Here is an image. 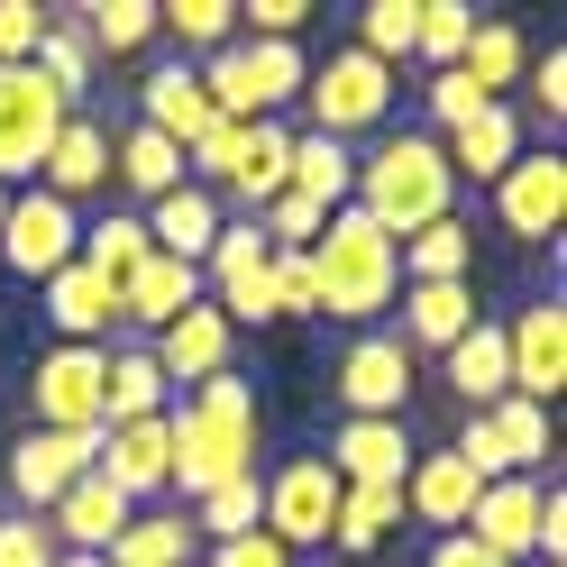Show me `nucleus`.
Masks as SVG:
<instances>
[{
  "instance_id": "obj_1",
  "label": "nucleus",
  "mask_w": 567,
  "mask_h": 567,
  "mask_svg": "<svg viewBox=\"0 0 567 567\" xmlns=\"http://www.w3.org/2000/svg\"><path fill=\"white\" fill-rule=\"evenodd\" d=\"M165 440H174V485H184V504L257 476V440H266L257 384H247L238 367H220L210 384H193L184 403H165Z\"/></svg>"
},
{
  "instance_id": "obj_2",
  "label": "nucleus",
  "mask_w": 567,
  "mask_h": 567,
  "mask_svg": "<svg viewBox=\"0 0 567 567\" xmlns=\"http://www.w3.org/2000/svg\"><path fill=\"white\" fill-rule=\"evenodd\" d=\"M348 210H367L394 247H403L412 229L449 220V210H457V174H449V156H440V137H431V128H384L375 147L358 156Z\"/></svg>"
},
{
  "instance_id": "obj_3",
  "label": "nucleus",
  "mask_w": 567,
  "mask_h": 567,
  "mask_svg": "<svg viewBox=\"0 0 567 567\" xmlns=\"http://www.w3.org/2000/svg\"><path fill=\"white\" fill-rule=\"evenodd\" d=\"M302 257H311V293H321V311L348 321V330H375L384 311H394V293H403V247L384 238L367 210H330L321 238H311Z\"/></svg>"
},
{
  "instance_id": "obj_4",
  "label": "nucleus",
  "mask_w": 567,
  "mask_h": 567,
  "mask_svg": "<svg viewBox=\"0 0 567 567\" xmlns=\"http://www.w3.org/2000/svg\"><path fill=\"white\" fill-rule=\"evenodd\" d=\"M302 101H311V128L358 147V137H384L394 128V64H375L358 47H330L321 64L302 74Z\"/></svg>"
},
{
  "instance_id": "obj_5",
  "label": "nucleus",
  "mask_w": 567,
  "mask_h": 567,
  "mask_svg": "<svg viewBox=\"0 0 567 567\" xmlns=\"http://www.w3.org/2000/svg\"><path fill=\"white\" fill-rule=\"evenodd\" d=\"M330 522H339V476H330L321 449L284 457L275 476H257V530H266L275 549H321Z\"/></svg>"
},
{
  "instance_id": "obj_6",
  "label": "nucleus",
  "mask_w": 567,
  "mask_h": 567,
  "mask_svg": "<svg viewBox=\"0 0 567 567\" xmlns=\"http://www.w3.org/2000/svg\"><path fill=\"white\" fill-rule=\"evenodd\" d=\"M64 120H74V101H64L38 64H0V184H10V193L47 165Z\"/></svg>"
},
{
  "instance_id": "obj_7",
  "label": "nucleus",
  "mask_w": 567,
  "mask_h": 567,
  "mask_svg": "<svg viewBox=\"0 0 567 567\" xmlns=\"http://www.w3.org/2000/svg\"><path fill=\"white\" fill-rule=\"evenodd\" d=\"M412 375H421V358H412L394 330H358V339L339 348V367H330V394L348 403V421H403Z\"/></svg>"
},
{
  "instance_id": "obj_8",
  "label": "nucleus",
  "mask_w": 567,
  "mask_h": 567,
  "mask_svg": "<svg viewBox=\"0 0 567 567\" xmlns=\"http://www.w3.org/2000/svg\"><path fill=\"white\" fill-rule=\"evenodd\" d=\"M101 367H111V348H47L38 375H28V431H74V440H101Z\"/></svg>"
},
{
  "instance_id": "obj_9",
  "label": "nucleus",
  "mask_w": 567,
  "mask_h": 567,
  "mask_svg": "<svg viewBox=\"0 0 567 567\" xmlns=\"http://www.w3.org/2000/svg\"><path fill=\"white\" fill-rule=\"evenodd\" d=\"M74 247H83V220H74V202H55V193H10V220H0V275H28V284H47L74 266Z\"/></svg>"
},
{
  "instance_id": "obj_10",
  "label": "nucleus",
  "mask_w": 567,
  "mask_h": 567,
  "mask_svg": "<svg viewBox=\"0 0 567 567\" xmlns=\"http://www.w3.org/2000/svg\"><path fill=\"white\" fill-rule=\"evenodd\" d=\"M494 220H504L522 247H549L567 229V156L558 147H522L494 184Z\"/></svg>"
},
{
  "instance_id": "obj_11",
  "label": "nucleus",
  "mask_w": 567,
  "mask_h": 567,
  "mask_svg": "<svg viewBox=\"0 0 567 567\" xmlns=\"http://www.w3.org/2000/svg\"><path fill=\"white\" fill-rule=\"evenodd\" d=\"M504 358H513V394L522 403H558L567 394V302L540 293V302H522L513 321H504Z\"/></svg>"
},
{
  "instance_id": "obj_12",
  "label": "nucleus",
  "mask_w": 567,
  "mask_h": 567,
  "mask_svg": "<svg viewBox=\"0 0 567 567\" xmlns=\"http://www.w3.org/2000/svg\"><path fill=\"white\" fill-rule=\"evenodd\" d=\"M83 476H92V440H74V431H19L10 440V494L28 522H47Z\"/></svg>"
},
{
  "instance_id": "obj_13",
  "label": "nucleus",
  "mask_w": 567,
  "mask_h": 567,
  "mask_svg": "<svg viewBox=\"0 0 567 567\" xmlns=\"http://www.w3.org/2000/svg\"><path fill=\"white\" fill-rule=\"evenodd\" d=\"M92 476H101V485H120L128 504L165 494V485H174V440H165V412H156V421H120V431H101V440H92Z\"/></svg>"
},
{
  "instance_id": "obj_14",
  "label": "nucleus",
  "mask_w": 567,
  "mask_h": 567,
  "mask_svg": "<svg viewBox=\"0 0 567 567\" xmlns=\"http://www.w3.org/2000/svg\"><path fill=\"white\" fill-rule=\"evenodd\" d=\"M137 128H156L174 137V147H202L210 128H220V111H210V92H202V64H156L147 83H137Z\"/></svg>"
},
{
  "instance_id": "obj_15",
  "label": "nucleus",
  "mask_w": 567,
  "mask_h": 567,
  "mask_svg": "<svg viewBox=\"0 0 567 567\" xmlns=\"http://www.w3.org/2000/svg\"><path fill=\"white\" fill-rule=\"evenodd\" d=\"M321 457L339 485H403L421 449H412V421H339Z\"/></svg>"
},
{
  "instance_id": "obj_16",
  "label": "nucleus",
  "mask_w": 567,
  "mask_h": 567,
  "mask_svg": "<svg viewBox=\"0 0 567 567\" xmlns=\"http://www.w3.org/2000/svg\"><path fill=\"white\" fill-rule=\"evenodd\" d=\"M467 540L494 549V558H530V540H540V476H494L476 494V513H467Z\"/></svg>"
},
{
  "instance_id": "obj_17",
  "label": "nucleus",
  "mask_w": 567,
  "mask_h": 567,
  "mask_svg": "<svg viewBox=\"0 0 567 567\" xmlns=\"http://www.w3.org/2000/svg\"><path fill=\"white\" fill-rule=\"evenodd\" d=\"M38 193H55V202L111 193V128H101L92 111H74V120L55 128V147H47V165H38Z\"/></svg>"
},
{
  "instance_id": "obj_18",
  "label": "nucleus",
  "mask_w": 567,
  "mask_h": 567,
  "mask_svg": "<svg viewBox=\"0 0 567 567\" xmlns=\"http://www.w3.org/2000/svg\"><path fill=\"white\" fill-rule=\"evenodd\" d=\"M128 494L120 485H101V476H83L74 494H64V504L47 513V540L64 549V558H111V540H120V530H128Z\"/></svg>"
},
{
  "instance_id": "obj_19",
  "label": "nucleus",
  "mask_w": 567,
  "mask_h": 567,
  "mask_svg": "<svg viewBox=\"0 0 567 567\" xmlns=\"http://www.w3.org/2000/svg\"><path fill=\"white\" fill-rule=\"evenodd\" d=\"M229 339H238V330L220 321V311L193 302L184 321H165V330L147 339V358H156V375H165V384H210V375L229 367Z\"/></svg>"
},
{
  "instance_id": "obj_20",
  "label": "nucleus",
  "mask_w": 567,
  "mask_h": 567,
  "mask_svg": "<svg viewBox=\"0 0 567 567\" xmlns=\"http://www.w3.org/2000/svg\"><path fill=\"white\" fill-rule=\"evenodd\" d=\"M394 302H403V330H394V339L412 348V358H421V348L449 358V348L485 321V311H476V284H403Z\"/></svg>"
},
{
  "instance_id": "obj_21",
  "label": "nucleus",
  "mask_w": 567,
  "mask_h": 567,
  "mask_svg": "<svg viewBox=\"0 0 567 567\" xmlns=\"http://www.w3.org/2000/svg\"><path fill=\"white\" fill-rule=\"evenodd\" d=\"M47 321H55L64 348H101V339L120 330V284H101V275L74 257L64 275H47Z\"/></svg>"
},
{
  "instance_id": "obj_22",
  "label": "nucleus",
  "mask_w": 567,
  "mask_h": 567,
  "mask_svg": "<svg viewBox=\"0 0 567 567\" xmlns=\"http://www.w3.org/2000/svg\"><path fill=\"white\" fill-rule=\"evenodd\" d=\"M137 220H147V247H156V257H184V266H202L229 210H220V193H202V184H174V193H156L147 210H137Z\"/></svg>"
},
{
  "instance_id": "obj_23",
  "label": "nucleus",
  "mask_w": 567,
  "mask_h": 567,
  "mask_svg": "<svg viewBox=\"0 0 567 567\" xmlns=\"http://www.w3.org/2000/svg\"><path fill=\"white\" fill-rule=\"evenodd\" d=\"M476 494H485V485L457 467L449 449H421V457H412V476H403V513H412L421 530H440V540H449V530H467Z\"/></svg>"
},
{
  "instance_id": "obj_24",
  "label": "nucleus",
  "mask_w": 567,
  "mask_h": 567,
  "mask_svg": "<svg viewBox=\"0 0 567 567\" xmlns=\"http://www.w3.org/2000/svg\"><path fill=\"white\" fill-rule=\"evenodd\" d=\"M440 156H449L457 184H504V165L522 156V111H513V101H485L467 128L440 137Z\"/></svg>"
},
{
  "instance_id": "obj_25",
  "label": "nucleus",
  "mask_w": 567,
  "mask_h": 567,
  "mask_svg": "<svg viewBox=\"0 0 567 567\" xmlns=\"http://www.w3.org/2000/svg\"><path fill=\"white\" fill-rule=\"evenodd\" d=\"M202 302V266H184V257H147L128 284H120V330H165V321H184V311Z\"/></svg>"
},
{
  "instance_id": "obj_26",
  "label": "nucleus",
  "mask_w": 567,
  "mask_h": 567,
  "mask_svg": "<svg viewBox=\"0 0 567 567\" xmlns=\"http://www.w3.org/2000/svg\"><path fill=\"white\" fill-rule=\"evenodd\" d=\"M284 156H293V128H284V120H247V128H238V165H229L220 193L247 210V220L284 193Z\"/></svg>"
},
{
  "instance_id": "obj_27",
  "label": "nucleus",
  "mask_w": 567,
  "mask_h": 567,
  "mask_svg": "<svg viewBox=\"0 0 567 567\" xmlns=\"http://www.w3.org/2000/svg\"><path fill=\"white\" fill-rule=\"evenodd\" d=\"M348 184H358V147H339V137L302 128L293 156H284V193H302L311 210H348Z\"/></svg>"
},
{
  "instance_id": "obj_28",
  "label": "nucleus",
  "mask_w": 567,
  "mask_h": 567,
  "mask_svg": "<svg viewBox=\"0 0 567 567\" xmlns=\"http://www.w3.org/2000/svg\"><path fill=\"white\" fill-rule=\"evenodd\" d=\"M165 394H174V384L156 375L147 339L111 348V367H101V431H120V421H156V412H165Z\"/></svg>"
},
{
  "instance_id": "obj_29",
  "label": "nucleus",
  "mask_w": 567,
  "mask_h": 567,
  "mask_svg": "<svg viewBox=\"0 0 567 567\" xmlns=\"http://www.w3.org/2000/svg\"><path fill=\"white\" fill-rule=\"evenodd\" d=\"M449 384H457V403L467 412H494L513 394V358H504V321H476L467 339L449 348Z\"/></svg>"
},
{
  "instance_id": "obj_30",
  "label": "nucleus",
  "mask_w": 567,
  "mask_h": 567,
  "mask_svg": "<svg viewBox=\"0 0 567 567\" xmlns=\"http://www.w3.org/2000/svg\"><path fill=\"white\" fill-rule=\"evenodd\" d=\"M403 530V485H339V522H330V549H348L358 567L367 549H384Z\"/></svg>"
},
{
  "instance_id": "obj_31",
  "label": "nucleus",
  "mask_w": 567,
  "mask_h": 567,
  "mask_svg": "<svg viewBox=\"0 0 567 567\" xmlns=\"http://www.w3.org/2000/svg\"><path fill=\"white\" fill-rule=\"evenodd\" d=\"M476 275V220H431L403 238V284H467Z\"/></svg>"
},
{
  "instance_id": "obj_32",
  "label": "nucleus",
  "mask_w": 567,
  "mask_h": 567,
  "mask_svg": "<svg viewBox=\"0 0 567 567\" xmlns=\"http://www.w3.org/2000/svg\"><path fill=\"white\" fill-rule=\"evenodd\" d=\"M522 64H530V38H522L513 19H476V28H467V55H457V74H467L485 101H504V92L522 83Z\"/></svg>"
},
{
  "instance_id": "obj_33",
  "label": "nucleus",
  "mask_w": 567,
  "mask_h": 567,
  "mask_svg": "<svg viewBox=\"0 0 567 567\" xmlns=\"http://www.w3.org/2000/svg\"><path fill=\"white\" fill-rule=\"evenodd\" d=\"M193 558H202V540L184 513H128V530L111 540L101 567H193Z\"/></svg>"
},
{
  "instance_id": "obj_34",
  "label": "nucleus",
  "mask_w": 567,
  "mask_h": 567,
  "mask_svg": "<svg viewBox=\"0 0 567 567\" xmlns=\"http://www.w3.org/2000/svg\"><path fill=\"white\" fill-rule=\"evenodd\" d=\"M111 174H120V184H128L137 202H156V193H174V184H184V147L128 120V128L111 137Z\"/></svg>"
},
{
  "instance_id": "obj_35",
  "label": "nucleus",
  "mask_w": 567,
  "mask_h": 567,
  "mask_svg": "<svg viewBox=\"0 0 567 567\" xmlns=\"http://www.w3.org/2000/svg\"><path fill=\"white\" fill-rule=\"evenodd\" d=\"M74 257H83L101 284H128L137 266L156 257V247H147V220H137V210H101V220L83 229V247H74Z\"/></svg>"
},
{
  "instance_id": "obj_36",
  "label": "nucleus",
  "mask_w": 567,
  "mask_h": 567,
  "mask_svg": "<svg viewBox=\"0 0 567 567\" xmlns=\"http://www.w3.org/2000/svg\"><path fill=\"white\" fill-rule=\"evenodd\" d=\"M156 38L193 47V55H220V47H238V10H229V0H165Z\"/></svg>"
},
{
  "instance_id": "obj_37",
  "label": "nucleus",
  "mask_w": 567,
  "mask_h": 567,
  "mask_svg": "<svg viewBox=\"0 0 567 567\" xmlns=\"http://www.w3.org/2000/svg\"><path fill=\"white\" fill-rule=\"evenodd\" d=\"M485 431H494V449H504V467H513V476H530V467L549 457V412H540V403H522V394L494 403V412H485Z\"/></svg>"
},
{
  "instance_id": "obj_38",
  "label": "nucleus",
  "mask_w": 567,
  "mask_h": 567,
  "mask_svg": "<svg viewBox=\"0 0 567 567\" xmlns=\"http://www.w3.org/2000/svg\"><path fill=\"white\" fill-rule=\"evenodd\" d=\"M92 38H83V28L74 19H47V38H38V74L64 92V101H74V111H83V92H92Z\"/></svg>"
},
{
  "instance_id": "obj_39",
  "label": "nucleus",
  "mask_w": 567,
  "mask_h": 567,
  "mask_svg": "<svg viewBox=\"0 0 567 567\" xmlns=\"http://www.w3.org/2000/svg\"><path fill=\"white\" fill-rule=\"evenodd\" d=\"M83 38H92V55L156 47V0H92V10H83Z\"/></svg>"
},
{
  "instance_id": "obj_40",
  "label": "nucleus",
  "mask_w": 567,
  "mask_h": 567,
  "mask_svg": "<svg viewBox=\"0 0 567 567\" xmlns=\"http://www.w3.org/2000/svg\"><path fill=\"white\" fill-rule=\"evenodd\" d=\"M412 38H421V0H367L358 10V55H375V64H394V55H412Z\"/></svg>"
},
{
  "instance_id": "obj_41",
  "label": "nucleus",
  "mask_w": 567,
  "mask_h": 567,
  "mask_svg": "<svg viewBox=\"0 0 567 567\" xmlns=\"http://www.w3.org/2000/svg\"><path fill=\"white\" fill-rule=\"evenodd\" d=\"M247 530H257V476H238V485H220V494H202L193 504V540H247Z\"/></svg>"
},
{
  "instance_id": "obj_42",
  "label": "nucleus",
  "mask_w": 567,
  "mask_h": 567,
  "mask_svg": "<svg viewBox=\"0 0 567 567\" xmlns=\"http://www.w3.org/2000/svg\"><path fill=\"white\" fill-rule=\"evenodd\" d=\"M467 28H476L467 0H421V38H412V55H431L440 74H449V64L467 55Z\"/></svg>"
},
{
  "instance_id": "obj_43",
  "label": "nucleus",
  "mask_w": 567,
  "mask_h": 567,
  "mask_svg": "<svg viewBox=\"0 0 567 567\" xmlns=\"http://www.w3.org/2000/svg\"><path fill=\"white\" fill-rule=\"evenodd\" d=\"M266 284H275V321H293V311H321V293H311V257H302V247H266Z\"/></svg>"
},
{
  "instance_id": "obj_44",
  "label": "nucleus",
  "mask_w": 567,
  "mask_h": 567,
  "mask_svg": "<svg viewBox=\"0 0 567 567\" xmlns=\"http://www.w3.org/2000/svg\"><path fill=\"white\" fill-rule=\"evenodd\" d=\"M522 83H530V120L558 128V120H567V55H558V47H549V55H530V64H522Z\"/></svg>"
},
{
  "instance_id": "obj_45",
  "label": "nucleus",
  "mask_w": 567,
  "mask_h": 567,
  "mask_svg": "<svg viewBox=\"0 0 567 567\" xmlns=\"http://www.w3.org/2000/svg\"><path fill=\"white\" fill-rule=\"evenodd\" d=\"M64 549L47 540V522H28V513H0V567H55Z\"/></svg>"
},
{
  "instance_id": "obj_46",
  "label": "nucleus",
  "mask_w": 567,
  "mask_h": 567,
  "mask_svg": "<svg viewBox=\"0 0 567 567\" xmlns=\"http://www.w3.org/2000/svg\"><path fill=\"white\" fill-rule=\"evenodd\" d=\"M38 38H47L38 0H0V64H38Z\"/></svg>"
},
{
  "instance_id": "obj_47",
  "label": "nucleus",
  "mask_w": 567,
  "mask_h": 567,
  "mask_svg": "<svg viewBox=\"0 0 567 567\" xmlns=\"http://www.w3.org/2000/svg\"><path fill=\"white\" fill-rule=\"evenodd\" d=\"M476 111H485V92H476V83H467V74L449 64V74L431 83V120H440V128H467Z\"/></svg>"
},
{
  "instance_id": "obj_48",
  "label": "nucleus",
  "mask_w": 567,
  "mask_h": 567,
  "mask_svg": "<svg viewBox=\"0 0 567 567\" xmlns=\"http://www.w3.org/2000/svg\"><path fill=\"white\" fill-rule=\"evenodd\" d=\"M202 567H293V549H275L266 530H247V540H220Z\"/></svg>"
},
{
  "instance_id": "obj_49",
  "label": "nucleus",
  "mask_w": 567,
  "mask_h": 567,
  "mask_svg": "<svg viewBox=\"0 0 567 567\" xmlns=\"http://www.w3.org/2000/svg\"><path fill=\"white\" fill-rule=\"evenodd\" d=\"M530 549H540L549 567L567 558V494H558V485H540V540H530Z\"/></svg>"
},
{
  "instance_id": "obj_50",
  "label": "nucleus",
  "mask_w": 567,
  "mask_h": 567,
  "mask_svg": "<svg viewBox=\"0 0 567 567\" xmlns=\"http://www.w3.org/2000/svg\"><path fill=\"white\" fill-rule=\"evenodd\" d=\"M421 567H504V558H494V549H476L467 530H449V540H431V558H421Z\"/></svg>"
},
{
  "instance_id": "obj_51",
  "label": "nucleus",
  "mask_w": 567,
  "mask_h": 567,
  "mask_svg": "<svg viewBox=\"0 0 567 567\" xmlns=\"http://www.w3.org/2000/svg\"><path fill=\"white\" fill-rule=\"evenodd\" d=\"M55 567H101V558H55Z\"/></svg>"
},
{
  "instance_id": "obj_52",
  "label": "nucleus",
  "mask_w": 567,
  "mask_h": 567,
  "mask_svg": "<svg viewBox=\"0 0 567 567\" xmlns=\"http://www.w3.org/2000/svg\"><path fill=\"white\" fill-rule=\"evenodd\" d=\"M0 220H10V184H0Z\"/></svg>"
}]
</instances>
